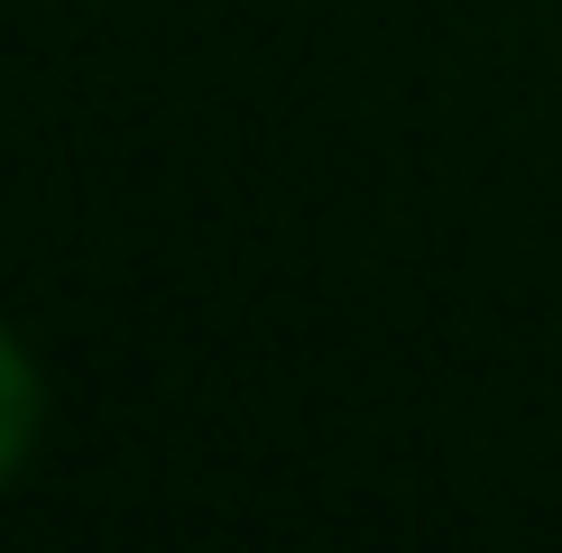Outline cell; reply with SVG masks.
<instances>
[{"instance_id": "1", "label": "cell", "mask_w": 562, "mask_h": 553, "mask_svg": "<svg viewBox=\"0 0 562 553\" xmlns=\"http://www.w3.org/2000/svg\"><path fill=\"white\" fill-rule=\"evenodd\" d=\"M37 415H46L37 369H29V351H19L10 332H0V489L19 479V461H29V443H37Z\"/></svg>"}]
</instances>
